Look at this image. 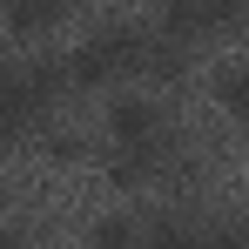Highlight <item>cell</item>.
<instances>
[{
  "instance_id": "cell-6",
  "label": "cell",
  "mask_w": 249,
  "mask_h": 249,
  "mask_svg": "<svg viewBox=\"0 0 249 249\" xmlns=\"http://www.w3.org/2000/svg\"><path fill=\"white\" fill-rule=\"evenodd\" d=\"M148 249H236V236H196V229H182V222H168L148 236Z\"/></svg>"
},
{
  "instance_id": "cell-3",
  "label": "cell",
  "mask_w": 249,
  "mask_h": 249,
  "mask_svg": "<svg viewBox=\"0 0 249 249\" xmlns=\"http://www.w3.org/2000/svg\"><path fill=\"white\" fill-rule=\"evenodd\" d=\"M243 14V0H162V27L175 41H215L229 34Z\"/></svg>"
},
{
  "instance_id": "cell-4",
  "label": "cell",
  "mask_w": 249,
  "mask_h": 249,
  "mask_svg": "<svg viewBox=\"0 0 249 249\" xmlns=\"http://www.w3.org/2000/svg\"><path fill=\"white\" fill-rule=\"evenodd\" d=\"M108 135L122 142L128 155H148L162 142V108L148 94H122V101H108Z\"/></svg>"
},
{
  "instance_id": "cell-7",
  "label": "cell",
  "mask_w": 249,
  "mask_h": 249,
  "mask_svg": "<svg viewBox=\"0 0 249 249\" xmlns=\"http://www.w3.org/2000/svg\"><path fill=\"white\" fill-rule=\"evenodd\" d=\"M94 249H135V222H128V215L94 222Z\"/></svg>"
},
{
  "instance_id": "cell-9",
  "label": "cell",
  "mask_w": 249,
  "mask_h": 249,
  "mask_svg": "<svg viewBox=\"0 0 249 249\" xmlns=\"http://www.w3.org/2000/svg\"><path fill=\"white\" fill-rule=\"evenodd\" d=\"M0 249H34V243H27V236H0Z\"/></svg>"
},
{
  "instance_id": "cell-5",
  "label": "cell",
  "mask_w": 249,
  "mask_h": 249,
  "mask_svg": "<svg viewBox=\"0 0 249 249\" xmlns=\"http://www.w3.org/2000/svg\"><path fill=\"white\" fill-rule=\"evenodd\" d=\"M61 7H68V0H0V20H7L20 41H34V34H47V27L61 20Z\"/></svg>"
},
{
  "instance_id": "cell-2",
  "label": "cell",
  "mask_w": 249,
  "mask_h": 249,
  "mask_svg": "<svg viewBox=\"0 0 249 249\" xmlns=\"http://www.w3.org/2000/svg\"><path fill=\"white\" fill-rule=\"evenodd\" d=\"M128 68H142V34H135V27H101V34L74 54L68 74L81 88H108V81H122Z\"/></svg>"
},
{
  "instance_id": "cell-8",
  "label": "cell",
  "mask_w": 249,
  "mask_h": 249,
  "mask_svg": "<svg viewBox=\"0 0 249 249\" xmlns=\"http://www.w3.org/2000/svg\"><path fill=\"white\" fill-rule=\"evenodd\" d=\"M215 101H222L229 115H243V68H222V81H215Z\"/></svg>"
},
{
  "instance_id": "cell-1",
  "label": "cell",
  "mask_w": 249,
  "mask_h": 249,
  "mask_svg": "<svg viewBox=\"0 0 249 249\" xmlns=\"http://www.w3.org/2000/svg\"><path fill=\"white\" fill-rule=\"evenodd\" d=\"M54 88H61L54 68H14V74H0V142H20L34 128V115L54 101Z\"/></svg>"
}]
</instances>
